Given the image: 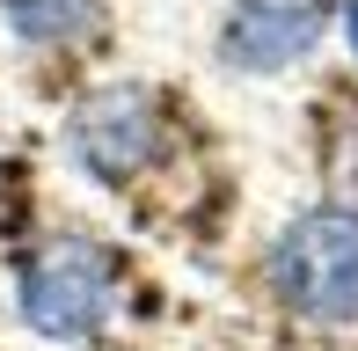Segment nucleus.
Segmentation results:
<instances>
[{"label":"nucleus","instance_id":"obj_1","mask_svg":"<svg viewBox=\"0 0 358 351\" xmlns=\"http://www.w3.org/2000/svg\"><path fill=\"white\" fill-rule=\"evenodd\" d=\"M271 285L307 322H358V213L315 205L271 242Z\"/></svg>","mask_w":358,"mask_h":351},{"label":"nucleus","instance_id":"obj_2","mask_svg":"<svg viewBox=\"0 0 358 351\" xmlns=\"http://www.w3.org/2000/svg\"><path fill=\"white\" fill-rule=\"evenodd\" d=\"M15 308H22V322L37 329V337L80 344L117 308V264H110V249L88 242V234H59V242H44L37 257L22 264Z\"/></svg>","mask_w":358,"mask_h":351},{"label":"nucleus","instance_id":"obj_3","mask_svg":"<svg viewBox=\"0 0 358 351\" xmlns=\"http://www.w3.org/2000/svg\"><path fill=\"white\" fill-rule=\"evenodd\" d=\"M66 147H73V162L88 169L95 183H132V176L161 154V103H154V88H139V81L95 88L88 103L73 110Z\"/></svg>","mask_w":358,"mask_h":351},{"label":"nucleus","instance_id":"obj_4","mask_svg":"<svg viewBox=\"0 0 358 351\" xmlns=\"http://www.w3.org/2000/svg\"><path fill=\"white\" fill-rule=\"evenodd\" d=\"M329 29V0H234L220 29V59L234 73H285Z\"/></svg>","mask_w":358,"mask_h":351},{"label":"nucleus","instance_id":"obj_5","mask_svg":"<svg viewBox=\"0 0 358 351\" xmlns=\"http://www.w3.org/2000/svg\"><path fill=\"white\" fill-rule=\"evenodd\" d=\"M95 8L103 0H0V15L22 44H73L95 22Z\"/></svg>","mask_w":358,"mask_h":351},{"label":"nucleus","instance_id":"obj_6","mask_svg":"<svg viewBox=\"0 0 358 351\" xmlns=\"http://www.w3.org/2000/svg\"><path fill=\"white\" fill-rule=\"evenodd\" d=\"M344 29H351V44H358V0H351V8H344Z\"/></svg>","mask_w":358,"mask_h":351}]
</instances>
